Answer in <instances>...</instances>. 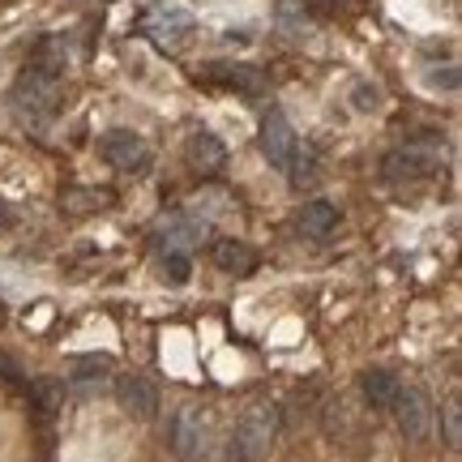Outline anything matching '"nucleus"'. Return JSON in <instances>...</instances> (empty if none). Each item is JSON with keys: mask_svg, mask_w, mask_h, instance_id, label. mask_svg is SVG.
<instances>
[{"mask_svg": "<svg viewBox=\"0 0 462 462\" xmlns=\"http://www.w3.org/2000/svg\"><path fill=\"white\" fill-rule=\"evenodd\" d=\"M60 99H65V73H56V69H43V65H31L17 73L14 90H9V107L22 125H31V129H43L48 120H56L60 112Z\"/></svg>", "mask_w": 462, "mask_h": 462, "instance_id": "1", "label": "nucleus"}, {"mask_svg": "<svg viewBox=\"0 0 462 462\" xmlns=\"http://www.w3.org/2000/svg\"><path fill=\"white\" fill-rule=\"evenodd\" d=\"M282 437V407L274 398H253L231 429V462H265Z\"/></svg>", "mask_w": 462, "mask_h": 462, "instance_id": "2", "label": "nucleus"}, {"mask_svg": "<svg viewBox=\"0 0 462 462\" xmlns=\"http://www.w3.org/2000/svg\"><path fill=\"white\" fill-rule=\"evenodd\" d=\"M441 163H446V150H441V137H411L398 150H390L381 159V180L390 189H415V184H429L441 176Z\"/></svg>", "mask_w": 462, "mask_h": 462, "instance_id": "3", "label": "nucleus"}, {"mask_svg": "<svg viewBox=\"0 0 462 462\" xmlns=\"http://www.w3.org/2000/svg\"><path fill=\"white\" fill-rule=\"evenodd\" d=\"M167 449L180 462H206L210 449H215V424H210V411L198 407V402H180L176 411L167 415Z\"/></svg>", "mask_w": 462, "mask_h": 462, "instance_id": "4", "label": "nucleus"}, {"mask_svg": "<svg viewBox=\"0 0 462 462\" xmlns=\"http://www.w3.org/2000/svg\"><path fill=\"white\" fill-rule=\"evenodd\" d=\"M390 411H394L398 432L411 441V446H424L432 437V424H437V411H432V398L420 390V385H398L394 398H390Z\"/></svg>", "mask_w": 462, "mask_h": 462, "instance_id": "5", "label": "nucleus"}, {"mask_svg": "<svg viewBox=\"0 0 462 462\" xmlns=\"http://www.w3.org/2000/svg\"><path fill=\"white\" fill-rule=\"evenodd\" d=\"M142 34H150L159 48L176 51L198 34V17L189 14L184 5H159V9H150V14L142 17Z\"/></svg>", "mask_w": 462, "mask_h": 462, "instance_id": "6", "label": "nucleus"}, {"mask_svg": "<svg viewBox=\"0 0 462 462\" xmlns=\"http://www.w3.org/2000/svg\"><path fill=\"white\" fill-rule=\"evenodd\" d=\"M99 154H103V163L116 167V171H125V176L150 171V146L133 129H107L99 137Z\"/></svg>", "mask_w": 462, "mask_h": 462, "instance_id": "7", "label": "nucleus"}, {"mask_svg": "<svg viewBox=\"0 0 462 462\" xmlns=\"http://www.w3.org/2000/svg\"><path fill=\"white\" fill-rule=\"evenodd\" d=\"M257 146H262L265 163L279 167V171H287V163H291V154H296V146H300V137H296V129H291V120H287L279 107H270V112L262 116Z\"/></svg>", "mask_w": 462, "mask_h": 462, "instance_id": "8", "label": "nucleus"}, {"mask_svg": "<svg viewBox=\"0 0 462 462\" xmlns=\"http://www.w3.org/2000/svg\"><path fill=\"white\" fill-rule=\"evenodd\" d=\"M116 402H120V411L137 420V424H150L159 407H163V398H159V385L142 373H125V377L116 381Z\"/></svg>", "mask_w": 462, "mask_h": 462, "instance_id": "9", "label": "nucleus"}, {"mask_svg": "<svg viewBox=\"0 0 462 462\" xmlns=\"http://www.w3.org/2000/svg\"><path fill=\"white\" fill-rule=\"evenodd\" d=\"M116 377V360L112 356H99V351H90V356H73L65 368V390H73V394H99L103 385Z\"/></svg>", "mask_w": 462, "mask_h": 462, "instance_id": "10", "label": "nucleus"}, {"mask_svg": "<svg viewBox=\"0 0 462 462\" xmlns=\"http://www.w3.org/2000/svg\"><path fill=\"white\" fill-rule=\"evenodd\" d=\"M338 223H343V215L321 198L304 201V206L296 210V231L300 236H309V240H330L334 231H338Z\"/></svg>", "mask_w": 462, "mask_h": 462, "instance_id": "11", "label": "nucleus"}, {"mask_svg": "<svg viewBox=\"0 0 462 462\" xmlns=\"http://www.w3.org/2000/svg\"><path fill=\"white\" fill-rule=\"evenodd\" d=\"M206 78L227 90H240V95H262L265 90V73L253 65H231V60H218V65H206Z\"/></svg>", "mask_w": 462, "mask_h": 462, "instance_id": "12", "label": "nucleus"}, {"mask_svg": "<svg viewBox=\"0 0 462 462\" xmlns=\"http://www.w3.org/2000/svg\"><path fill=\"white\" fill-rule=\"evenodd\" d=\"M189 159H193V167H198L201 176H218L223 167H227V146L218 142L215 133H193L189 137Z\"/></svg>", "mask_w": 462, "mask_h": 462, "instance_id": "13", "label": "nucleus"}, {"mask_svg": "<svg viewBox=\"0 0 462 462\" xmlns=\"http://www.w3.org/2000/svg\"><path fill=\"white\" fill-rule=\"evenodd\" d=\"M210 257H215V265L223 274H236V279H245V274L257 270V253H253L245 240H215Z\"/></svg>", "mask_w": 462, "mask_h": 462, "instance_id": "14", "label": "nucleus"}, {"mask_svg": "<svg viewBox=\"0 0 462 462\" xmlns=\"http://www.w3.org/2000/svg\"><path fill=\"white\" fill-rule=\"evenodd\" d=\"M402 385V377L398 373H390V368H368L360 377V394L368 407H377V411H390V398H394V390Z\"/></svg>", "mask_w": 462, "mask_h": 462, "instance_id": "15", "label": "nucleus"}, {"mask_svg": "<svg viewBox=\"0 0 462 462\" xmlns=\"http://www.w3.org/2000/svg\"><path fill=\"white\" fill-rule=\"evenodd\" d=\"M201 236H206V223H198L189 215H171L159 227V248H193Z\"/></svg>", "mask_w": 462, "mask_h": 462, "instance_id": "16", "label": "nucleus"}, {"mask_svg": "<svg viewBox=\"0 0 462 462\" xmlns=\"http://www.w3.org/2000/svg\"><path fill=\"white\" fill-rule=\"evenodd\" d=\"M287 180L296 184V189H313V184L321 180V159H317L313 146H304V142L296 146L291 163H287Z\"/></svg>", "mask_w": 462, "mask_h": 462, "instance_id": "17", "label": "nucleus"}, {"mask_svg": "<svg viewBox=\"0 0 462 462\" xmlns=\"http://www.w3.org/2000/svg\"><path fill=\"white\" fill-rule=\"evenodd\" d=\"M159 270H163L167 282H189L193 274V262H189V248H159Z\"/></svg>", "mask_w": 462, "mask_h": 462, "instance_id": "18", "label": "nucleus"}, {"mask_svg": "<svg viewBox=\"0 0 462 462\" xmlns=\"http://www.w3.org/2000/svg\"><path fill=\"white\" fill-rule=\"evenodd\" d=\"M60 398H65V381H56V377L34 381V402H39V411L43 415L56 411V407H60Z\"/></svg>", "mask_w": 462, "mask_h": 462, "instance_id": "19", "label": "nucleus"}, {"mask_svg": "<svg viewBox=\"0 0 462 462\" xmlns=\"http://www.w3.org/2000/svg\"><path fill=\"white\" fill-rule=\"evenodd\" d=\"M60 206H65L69 215H86V210H99V206H107V198H103V193H95V189H69L65 198H60Z\"/></svg>", "mask_w": 462, "mask_h": 462, "instance_id": "20", "label": "nucleus"}, {"mask_svg": "<svg viewBox=\"0 0 462 462\" xmlns=\"http://www.w3.org/2000/svg\"><path fill=\"white\" fill-rule=\"evenodd\" d=\"M441 437H446L449 449L462 446V411H458V398H449L446 411H441Z\"/></svg>", "mask_w": 462, "mask_h": 462, "instance_id": "21", "label": "nucleus"}, {"mask_svg": "<svg viewBox=\"0 0 462 462\" xmlns=\"http://www.w3.org/2000/svg\"><path fill=\"white\" fill-rule=\"evenodd\" d=\"M429 90H437V95H458V65L449 60L446 69H429Z\"/></svg>", "mask_w": 462, "mask_h": 462, "instance_id": "22", "label": "nucleus"}, {"mask_svg": "<svg viewBox=\"0 0 462 462\" xmlns=\"http://www.w3.org/2000/svg\"><path fill=\"white\" fill-rule=\"evenodd\" d=\"M351 107H356V112H377V107H381V86L356 82V86H351Z\"/></svg>", "mask_w": 462, "mask_h": 462, "instance_id": "23", "label": "nucleus"}, {"mask_svg": "<svg viewBox=\"0 0 462 462\" xmlns=\"http://www.w3.org/2000/svg\"><path fill=\"white\" fill-rule=\"evenodd\" d=\"M309 5H317V9H334V5H343V0H309Z\"/></svg>", "mask_w": 462, "mask_h": 462, "instance_id": "24", "label": "nucleus"}]
</instances>
